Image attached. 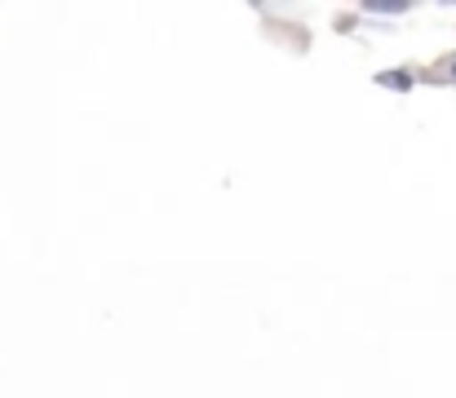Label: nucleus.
Instances as JSON below:
<instances>
[{"mask_svg":"<svg viewBox=\"0 0 456 398\" xmlns=\"http://www.w3.org/2000/svg\"><path fill=\"white\" fill-rule=\"evenodd\" d=\"M452 71H456V62H452Z\"/></svg>","mask_w":456,"mask_h":398,"instance_id":"obj_1","label":"nucleus"}]
</instances>
